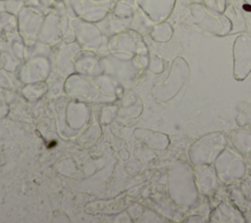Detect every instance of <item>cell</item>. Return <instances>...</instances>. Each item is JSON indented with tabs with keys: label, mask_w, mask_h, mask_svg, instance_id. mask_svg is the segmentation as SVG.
Segmentation results:
<instances>
[{
	"label": "cell",
	"mask_w": 251,
	"mask_h": 223,
	"mask_svg": "<svg viewBox=\"0 0 251 223\" xmlns=\"http://www.w3.org/2000/svg\"><path fill=\"white\" fill-rule=\"evenodd\" d=\"M239 118H240V121H238L239 125L248 126L251 128V103L242 110L241 114L239 115Z\"/></svg>",
	"instance_id": "20"
},
{
	"label": "cell",
	"mask_w": 251,
	"mask_h": 223,
	"mask_svg": "<svg viewBox=\"0 0 251 223\" xmlns=\"http://www.w3.org/2000/svg\"><path fill=\"white\" fill-rule=\"evenodd\" d=\"M150 33L154 40L159 42H167L172 38L174 34V29L168 22L164 21L154 25Z\"/></svg>",
	"instance_id": "13"
},
{
	"label": "cell",
	"mask_w": 251,
	"mask_h": 223,
	"mask_svg": "<svg viewBox=\"0 0 251 223\" xmlns=\"http://www.w3.org/2000/svg\"><path fill=\"white\" fill-rule=\"evenodd\" d=\"M18 16L19 30L23 37L29 40L37 39V35L44 19L43 15L25 5Z\"/></svg>",
	"instance_id": "5"
},
{
	"label": "cell",
	"mask_w": 251,
	"mask_h": 223,
	"mask_svg": "<svg viewBox=\"0 0 251 223\" xmlns=\"http://www.w3.org/2000/svg\"><path fill=\"white\" fill-rule=\"evenodd\" d=\"M233 77L243 81L251 73V33L242 31L236 36L232 45Z\"/></svg>",
	"instance_id": "4"
},
{
	"label": "cell",
	"mask_w": 251,
	"mask_h": 223,
	"mask_svg": "<svg viewBox=\"0 0 251 223\" xmlns=\"http://www.w3.org/2000/svg\"><path fill=\"white\" fill-rule=\"evenodd\" d=\"M230 140L233 147L242 155L251 152V128L241 126L230 134Z\"/></svg>",
	"instance_id": "10"
},
{
	"label": "cell",
	"mask_w": 251,
	"mask_h": 223,
	"mask_svg": "<svg viewBox=\"0 0 251 223\" xmlns=\"http://www.w3.org/2000/svg\"><path fill=\"white\" fill-rule=\"evenodd\" d=\"M219 19H220L222 28H221V30H220V32L218 33L217 36H226V35L231 33L232 24H231L230 20L225 14L219 15Z\"/></svg>",
	"instance_id": "19"
},
{
	"label": "cell",
	"mask_w": 251,
	"mask_h": 223,
	"mask_svg": "<svg viewBox=\"0 0 251 223\" xmlns=\"http://www.w3.org/2000/svg\"><path fill=\"white\" fill-rule=\"evenodd\" d=\"M4 2L6 11L13 15H19L21 10L25 6V0H1Z\"/></svg>",
	"instance_id": "18"
},
{
	"label": "cell",
	"mask_w": 251,
	"mask_h": 223,
	"mask_svg": "<svg viewBox=\"0 0 251 223\" xmlns=\"http://www.w3.org/2000/svg\"><path fill=\"white\" fill-rule=\"evenodd\" d=\"M181 20L185 26L209 35H218L222 28L219 16L210 13L203 4H188Z\"/></svg>",
	"instance_id": "3"
},
{
	"label": "cell",
	"mask_w": 251,
	"mask_h": 223,
	"mask_svg": "<svg viewBox=\"0 0 251 223\" xmlns=\"http://www.w3.org/2000/svg\"><path fill=\"white\" fill-rule=\"evenodd\" d=\"M224 14L230 20L232 24L231 32H238V31L245 30L246 22H245L244 14L237 4H234L232 2L230 3L226 0V8Z\"/></svg>",
	"instance_id": "11"
},
{
	"label": "cell",
	"mask_w": 251,
	"mask_h": 223,
	"mask_svg": "<svg viewBox=\"0 0 251 223\" xmlns=\"http://www.w3.org/2000/svg\"><path fill=\"white\" fill-rule=\"evenodd\" d=\"M193 171L199 194L206 196L213 195L220 181L215 167L212 165H199L194 166Z\"/></svg>",
	"instance_id": "7"
},
{
	"label": "cell",
	"mask_w": 251,
	"mask_h": 223,
	"mask_svg": "<svg viewBox=\"0 0 251 223\" xmlns=\"http://www.w3.org/2000/svg\"><path fill=\"white\" fill-rule=\"evenodd\" d=\"M67 12L72 17H80L84 11L85 5L83 0H63Z\"/></svg>",
	"instance_id": "16"
},
{
	"label": "cell",
	"mask_w": 251,
	"mask_h": 223,
	"mask_svg": "<svg viewBox=\"0 0 251 223\" xmlns=\"http://www.w3.org/2000/svg\"><path fill=\"white\" fill-rule=\"evenodd\" d=\"M43 5H45L46 7H51L53 5V3L55 2V0H39Z\"/></svg>",
	"instance_id": "23"
},
{
	"label": "cell",
	"mask_w": 251,
	"mask_h": 223,
	"mask_svg": "<svg viewBox=\"0 0 251 223\" xmlns=\"http://www.w3.org/2000/svg\"><path fill=\"white\" fill-rule=\"evenodd\" d=\"M226 145L227 140L224 133L207 134L191 144L188 150L190 161L194 166L212 165Z\"/></svg>",
	"instance_id": "1"
},
{
	"label": "cell",
	"mask_w": 251,
	"mask_h": 223,
	"mask_svg": "<svg viewBox=\"0 0 251 223\" xmlns=\"http://www.w3.org/2000/svg\"><path fill=\"white\" fill-rule=\"evenodd\" d=\"M108 10L102 6H94L91 8H84L81 18L87 22H98L107 16Z\"/></svg>",
	"instance_id": "14"
},
{
	"label": "cell",
	"mask_w": 251,
	"mask_h": 223,
	"mask_svg": "<svg viewBox=\"0 0 251 223\" xmlns=\"http://www.w3.org/2000/svg\"><path fill=\"white\" fill-rule=\"evenodd\" d=\"M91 2H94V3H103V2H106V1H109V0H89Z\"/></svg>",
	"instance_id": "25"
},
{
	"label": "cell",
	"mask_w": 251,
	"mask_h": 223,
	"mask_svg": "<svg viewBox=\"0 0 251 223\" xmlns=\"http://www.w3.org/2000/svg\"><path fill=\"white\" fill-rule=\"evenodd\" d=\"M243 2H244L246 5H248V6L251 7V0H243Z\"/></svg>",
	"instance_id": "26"
},
{
	"label": "cell",
	"mask_w": 251,
	"mask_h": 223,
	"mask_svg": "<svg viewBox=\"0 0 251 223\" xmlns=\"http://www.w3.org/2000/svg\"><path fill=\"white\" fill-rule=\"evenodd\" d=\"M75 33L81 46L95 48L100 45L101 32L98 28L87 21H80L75 25Z\"/></svg>",
	"instance_id": "9"
},
{
	"label": "cell",
	"mask_w": 251,
	"mask_h": 223,
	"mask_svg": "<svg viewBox=\"0 0 251 223\" xmlns=\"http://www.w3.org/2000/svg\"><path fill=\"white\" fill-rule=\"evenodd\" d=\"M130 28L140 34H146L151 32L155 23L150 19V17L144 13L141 9L135 11L133 17L130 20Z\"/></svg>",
	"instance_id": "12"
},
{
	"label": "cell",
	"mask_w": 251,
	"mask_h": 223,
	"mask_svg": "<svg viewBox=\"0 0 251 223\" xmlns=\"http://www.w3.org/2000/svg\"><path fill=\"white\" fill-rule=\"evenodd\" d=\"M135 11L131 5L124 0H120L114 7V16L121 20H131Z\"/></svg>",
	"instance_id": "15"
},
{
	"label": "cell",
	"mask_w": 251,
	"mask_h": 223,
	"mask_svg": "<svg viewBox=\"0 0 251 223\" xmlns=\"http://www.w3.org/2000/svg\"><path fill=\"white\" fill-rule=\"evenodd\" d=\"M214 163L219 180L226 185L242 181L247 172L242 154L234 147H228L227 145Z\"/></svg>",
	"instance_id": "2"
},
{
	"label": "cell",
	"mask_w": 251,
	"mask_h": 223,
	"mask_svg": "<svg viewBox=\"0 0 251 223\" xmlns=\"http://www.w3.org/2000/svg\"><path fill=\"white\" fill-rule=\"evenodd\" d=\"M136 4L157 24L170 17L175 8L176 0H136Z\"/></svg>",
	"instance_id": "6"
},
{
	"label": "cell",
	"mask_w": 251,
	"mask_h": 223,
	"mask_svg": "<svg viewBox=\"0 0 251 223\" xmlns=\"http://www.w3.org/2000/svg\"><path fill=\"white\" fill-rule=\"evenodd\" d=\"M190 3H196V4H203L204 0H189Z\"/></svg>",
	"instance_id": "24"
},
{
	"label": "cell",
	"mask_w": 251,
	"mask_h": 223,
	"mask_svg": "<svg viewBox=\"0 0 251 223\" xmlns=\"http://www.w3.org/2000/svg\"><path fill=\"white\" fill-rule=\"evenodd\" d=\"M203 5L210 13L219 16L225 13L226 0H204Z\"/></svg>",
	"instance_id": "17"
},
{
	"label": "cell",
	"mask_w": 251,
	"mask_h": 223,
	"mask_svg": "<svg viewBox=\"0 0 251 223\" xmlns=\"http://www.w3.org/2000/svg\"><path fill=\"white\" fill-rule=\"evenodd\" d=\"M55 1H61V0H55Z\"/></svg>",
	"instance_id": "27"
},
{
	"label": "cell",
	"mask_w": 251,
	"mask_h": 223,
	"mask_svg": "<svg viewBox=\"0 0 251 223\" xmlns=\"http://www.w3.org/2000/svg\"><path fill=\"white\" fill-rule=\"evenodd\" d=\"M244 213L232 202H220L209 214V222L213 223H242L245 222Z\"/></svg>",
	"instance_id": "8"
},
{
	"label": "cell",
	"mask_w": 251,
	"mask_h": 223,
	"mask_svg": "<svg viewBox=\"0 0 251 223\" xmlns=\"http://www.w3.org/2000/svg\"><path fill=\"white\" fill-rule=\"evenodd\" d=\"M207 216L201 214V213H191L189 215H187L184 219V222H198V223H203V222H207Z\"/></svg>",
	"instance_id": "21"
},
{
	"label": "cell",
	"mask_w": 251,
	"mask_h": 223,
	"mask_svg": "<svg viewBox=\"0 0 251 223\" xmlns=\"http://www.w3.org/2000/svg\"><path fill=\"white\" fill-rule=\"evenodd\" d=\"M150 68L153 72L159 73L163 70V61L161 58L154 56L150 61Z\"/></svg>",
	"instance_id": "22"
}]
</instances>
